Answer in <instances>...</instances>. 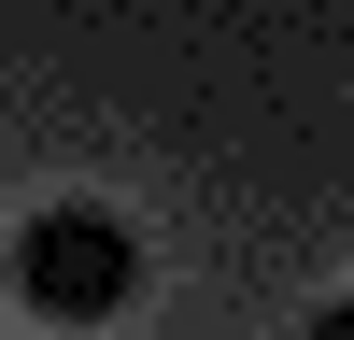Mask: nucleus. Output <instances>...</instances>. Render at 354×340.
Wrapping results in <instances>:
<instances>
[{
  "mask_svg": "<svg viewBox=\"0 0 354 340\" xmlns=\"http://www.w3.org/2000/svg\"><path fill=\"white\" fill-rule=\"evenodd\" d=\"M312 340H354V298H326V312H312Z\"/></svg>",
  "mask_w": 354,
  "mask_h": 340,
  "instance_id": "2",
  "label": "nucleus"
},
{
  "mask_svg": "<svg viewBox=\"0 0 354 340\" xmlns=\"http://www.w3.org/2000/svg\"><path fill=\"white\" fill-rule=\"evenodd\" d=\"M15 298L43 312V326H113V312L142 298V227L100 213V198L28 213V227H15Z\"/></svg>",
  "mask_w": 354,
  "mask_h": 340,
  "instance_id": "1",
  "label": "nucleus"
}]
</instances>
